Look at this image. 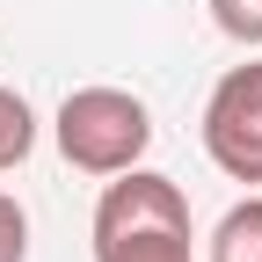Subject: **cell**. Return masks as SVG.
I'll list each match as a JSON object with an SVG mask.
<instances>
[{
  "label": "cell",
  "mask_w": 262,
  "mask_h": 262,
  "mask_svg": "<svg viewBox=\"0 0 262 262\" xmlns=\"http://www.w3.org/2000/svg\"><path fill=\"white\" fill-rule=\"evenodd\" d=\"M0 262H29V211L0 196Z\"/></svg>",
  "instance_id": "7"
},
{
  "label": "cell",
  "mask_w": 262,
  "mask_h": 262,
  "mask_svg": "<svg viewBox=\"0 0 262 262\" xmlns=\"http://www.w3.org/2000/svg\"><path fill=\"white\" fill-rule=\"evenodd\" d=\"M211 262H262V196L233 204L211 226Z\"/></svg>",
  "instance_id": "4"
},
{
  "label": "cell",
  "mask_w": 262,
  "mask_h": 262,
  "mask_svg": "<svg viewBox=\"0 0 262 262\" xmlns=\"http://www.w3.org/2000/svg\"><path fill=\"white\" fill-rule=\"evenodd\" d=\"M95 262H196L189 196L153 168H124L95 204Z\"/></svg>",
  "instance_id": "1"
},
{
  "label": "cell",
  "mask_w": 262,
  "mask_h": 262,
  "mask_svg": "<svg viewBox=\"0 0 262 262\" xmlns=\"http://www.w3.org/2000/svg\"><path fill=\"white\" fill-rule=\"evenodd\" d=\"M211 22L241 44H262V0H211Z\"/></svg>",
  "instance_id": "6"
},
{
  "label": "cell",
  "mask_w": 262,
  "mask_h": 262,
  "mask_svg": "<svg viewBox=\"0 0 262 262\" xmlns=\"http://www.w3.org/2000/svg\"><path fill=\"white\" fill-rule=\"evenodd\" d=\"M29 146H37V117H29V102H22L15 88H0V175L22 168Z\"/></svg>",
  "instance_id": "5"
},
{
  "label": "cell",
  "mask_w": 262,
  "mask_h": 262,
  "mask_svg": "<svg viewBox=\"0 0 262 262\" xmlns=\"http://www.w3.org/2000/svg\"><path fill=\"white\" fill-rule=\"evenodd\" d=\"M153 146V117L124 88H73L58 102V153L80 175H124Z\"/></svg>",
  "instance_id": "2"
},
{
  "label": "cell",
  "mask_w": 262,
  "mask_h": 262,
  "mask_svg": "<svg viewBox=\"0 0 262 262\" xmlns=\"http://www.w3.org/2000/svg\"><path fill=\"white\" fill-rule=\"evenodd\" d=\"M204 153L233 182L262 189V58L233 66V73L211 88V102H204Z\"/></svg>",
  "instance_id": "3"
}]
</instances>
